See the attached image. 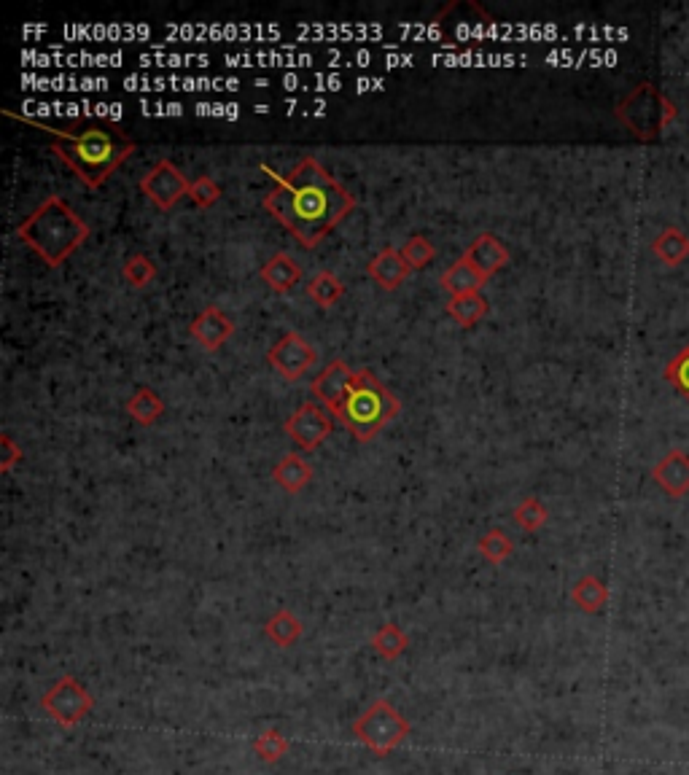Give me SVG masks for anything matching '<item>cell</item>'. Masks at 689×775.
<instances>
[{
  "mask_svg": "<svg viewBox=\"0 0 689 775\" xmlns=\"http://www.w3.org/2000/svg\"><path fill=\"white\" fill-rule=\"evenodd\" d=\"M264 170L278 183L275 192L267 194L264 208L305 248H315L356 208V197L342 183L334 181L332 173L313 157L302 159L286 178L272 173L267 165Z\"/></svg>",
  "mask_w": 689,
  "mask_h": 775,
  "instance_id": "1",
  "label": "cell"
},
{
  "mask_svg": "<svg viewBox=\"0 0 689 775\" xmlns=\"http://www.w3.org/2000/svg\"><path fill=\"white\" fill-rule=\"evenodd\" d=\"M38 130L54 135L52 151L65 165L87 183L89 189H100L124 159L135 151V143L122 132L108 127H84V130H60L49 124L30 122Z\"/></svg>",
  "mask_w": 689,
  "mask_h": 775,
  "instance_id": "2",
  "label": "cell"
},
{
  "mask_svg": "<svg viewBox=\"0 0 689 775\" xmlns=\"http://www.w3.org/2000/svg\"><path fill=\"white\" fill-rule=\"evenodd\" d=\"M17 235L33 248L38 256H44L49 267H60L70 253L76 251L89 237V227L60 197H49L44 205H38L35 213L19 224Z\"/></svg>",
  "mask_w": 689,
  "mask_h": 775,
  "instance_id": "3",
  "label": "cell"
},
{
  "mask_svg": "<svg viewBox=\"0 0 689 775\" xmlns=\"http://www.w3.org/2000/svg\"><path fill=\"white\" fill-rule=\"evenodd\" d=\"M396 415H399V399L369 369L353 372L340 418L353 431V436L369 442Z\"/></svg>",
  "mask_w": 689,
  "mask_h": 775,
  "instance_id": "4",
  "label": "cell"
},
{
  "mask_svg": "<svg viewBox=\"0 0 689 775\" xmlns=\"http://www.w3.org/2000/svg\"><path fill=\"white\" fill-rule=\"evenodd\" d=\"M673 116H676L673 103L652 84H641L617 108V119L641 140H655Z\"/></svg>",
  "mask_w": 689,
  "mask_h": 775,
  "instance_id": "5",
  "label": "cell"
},
{
  "mask_svg": "<svg viewBox=\"0 0 689 775\" xmlns=\"http://www.w3.org/2000/svg\"><path fill=\"white\" fill-rule=\"evenodd\" d=\"M353 732L375 757H388L410 735V722L404 719L393 703L375 700L372 706L353 722Z\"/></svg>",
  "mask_w": 689,
  "mask_h": 775,
  "instance_id": "6",
  "label": "cell"
},
{
  "mask_svg": "<svg viewBox=\"0 0 689 775\" xmlns=\"http://www.w3.org/2000/svg\"><path fill=\"white\" fill-rule=\"evenodd\" d=\"M41 708L52 716L60 727H76L84 716L95 708V697L76 676H62L54 681L52 689L41 697Z\"/></svg>",
  "mask_w": 689,
  "mask_h": 775,
  "instance_id": "7",
  "label": "cell"
},
{
  "mask_svg": "<svg viewBox=\"0 0 689 775\" xmlns=\"http://www.w3.org/2000/svg\"><path fill=\"white\" fill-rule=\"evenodd\" d=\"M140 189H143V194H146L157 208L170 210L184 194H189L192 183L186 181L184 173H181L170 159H159L157 165L143 175Z\"/></svg>",
  "mask_w": 689,
  "mask_h": 775,
  "instance_id": "8",
  "label": "cell"
},
{
  "mask_svg": "<svg viewBox=\"0 0 689 775\" xmlns=\"http://www.w3.org/2000/svg\"><path fill=\"white\" fill-rule=\"evenodd\" d=\"M272 369L283 375L286 380H299L305 375L307 369L315 364V350L313 345L297 334V331H288L286 337H280L275 345L267 353Z\"/></svg>",
  "mask_w": 689,
  "mask_h": 775,
  "instance_id": "9",
  "label": "cell"
},
{
  "mask_svg": "<svg viewBox=\"0 0 689 775\" xmlns=\"http://www.w3.org/2000/svg\"><path fill=\"white\" fill-rule=\"evenodd\" d=\"M286 431L302 450H315L326 436L332 434V420L318 404L307 401L286 420Z\"/></svg>",
  "mask_w": 689,
  "mask_h": 775,
  "instance_id": "10",
  "label": "cell"
},
{
  "mask_svg": "<svg viewBox=\"0 0 689 775\" xmlns=\"http://www.w3.org/2000/svg\"><path fill=\"white\" fill-rule=\"evenodd\" d=\"M350 377H353V372H350L345 361H332L310 385L315 399L321 401L326 410H332L337 418H342V404H345V396H348Z\"/></svg>",
  "mask_w": 689,
  "mask_h": 775,
  "instance_id": "11",
  "label": "cell"
},
{
  "mask_svg": "<svg viewBox=\"0 0 689 775\" xmlns=\"http://www.w3.org/2000/svg\"><path fill=\"white\" fill-rule=\"evenodd\" d=\"M652 477L671 498H681L689 493V455L681 450H671L663 461L652 469Z\"/></svg>",
  "mask_w": 689,
  "mask_h": 775,
  "instance_id": "12",
  "label": "cell"
},
{
  "mask_svg": "<svg viewBox=\"0 0 689 775\" xmlns=\"http://www.w3.org/2000/svg\"><path fill=\"white\" fill-rule=\"evenodd\" d=\"M463 259L488 280L496 270H501L509 262V251L496 235H480L469 245V251L463 253Z\"/></svg>",
  "mask_w": 689,
  "mask_h": 775,
  "instance_id": "13",
  "label": "cell"
},
{
  "mask_svg": "<svg viewBox=\"0 0 689 775\" xmlns=\"http://www.w3.org/2000/svg\"><path fill=\"white\" fill-rule=\"evenodd\" d=\"M410 264L404 262L402 251H393V248H385L369 262L367 272L372 275V280H377V286L385 288V291H393L399 288L404 280L410 278Z\"/></svg>",
  "mask_w": 689,
  "mask_h": 775,
  "instance_id": "14",
  "label": "cell"
},
{
  "mask_svg": "<svg viewBox=\"0 0 689 775\" xmlns=\"http://www.w3.org/2000/svg\"><path fill=\"white\" fill-rule=\"evenodd\" d=\"M232 329H235V323L229 321L219 307H205L192 323V337L205 350H216L232 334Z\"/></svg>",
  "mask_w": 689,
  "mask_h": 775,
  "instance_id": "15",
  "label": "cell"
},
{
  "mask_svg": "<svg viewBox=\"0 0 689 775\" xmlns=\"http://www.w3.org/2000/svg\"><path fill=\"white\" fill-rule=\"evenodd\" d=\"M240 81L232 79H124V89H237Z\"/></svg>",
  "mask_w": 689,
  "mask_h": 775,
  "instance_id": "16",
  "label": "cell"
},
{
  "mask_svg": "<svg viewBox=\"0 0 689 775\" xmlns=\"http://www.w3.org/2000/svg\"><path fill=\"white\" fill-rule=\"evenodd\" d=\"M167 33L175 35H194V38H251V35H270L278 33L270 25H194V27H167Z\"/></svg>",
  "mask_w": 689,
  "mask_h": 775,
  "instance_id": "17",
  "label": "cell"
},
{
  "mask_svg": "<svg viewBox=\"0 0 689 775\" xmlns=\"http://www.w3.org/2000/svg\"><path fill=\"white\" fill-rule=\"evenodd\" d=\"M652 253L665 267H679L689 259V235L679 227H665L652 243Z\"/></svg>",
  "mask_w": 689,
  "mask_h": 775,
  "instance_id": "18",
  "label": "cell"
},
{
  "mask_svg": "<svg viewBox=\"0 0 689 775\" xmlns=\"http://www.w3.org/2000/svg\"><path fill=\"white\" fill-rule=\"evenodd\" d=\"M262 280H267V286L275 288V291H291L302 280V270L288 253H275L270 262L262 267Z\"/></svg>",
  "mask_w": 689,
  "mask_h": 775,
  "instance_id": "19",
  "label": "cell"
},
{
  "mask_svg": "<svg viewBox=\"0 0 689 775\" xmlns=\"http://www.w3.org/2000/svg\"><path fill=\"white\" fill-rule=\"evenodd\" d=\"M264 636L270 638L275 646H280V649H291L302 638V622L288 609H280L267 619Z\"/></svg>",
  "mask_w": 689,
  "mask_h": 775,
  "instance_id": "20",
  "label": "cell"
},
{
  "mask_svg": "<svg viewBox=\"0 0 689 775\" xmlns=\"http://www.w3.org/2000/svg\"><path fill=\"white\" fill-rule=\"evenodd\" d=\"M310 479H313V466L302 461V455H286V458L275 466V482H278L286 493H299Z\"/></svg>",
  "mask_w": 689,
  "mask_h": 775,
  "instance_id": "21",
  "label": "cell"
},
{
  "mask_svg": "<svg viewBox=\"0 0 689 775\" xmlns=\"http://www.w3.org/2000/svg\"><path fill=\"white\" fill-rule=\"evenodd\" d=\"M571 598H574L576 606L585 611V614H598V611H603L606 601H609V590H606V584H603L598 576H582V579L574 584Z\"/></svg>",
  "mask_w": 689,
  "mask_h": 775,
  "instance_id": "22",
  "label": "cell"
},
{
  "mask_svg": "<svg viewBox=\"0 0 689 775\" xmlns=\"http://www.w3.org/2000/svg\"><path fill=\"white\" fill-rule=\"evenodd\" d=\"M485 283L480 272L474 270L466 259H458V262L450 267V270L442 275V288L450 291L453 297H461V294H474L480 291V286Z\"/></svg>",
  "mask_w": 689,
  "mask_h": 775,
  "instance_id": "23",
  "label": "cell"
},
{
  "mask_svg": "<svg viewBox=\"0 0 689 775\" xmlns=\"http://www.w3.org/2000/svg\"><path fill=\"white\" fill-rule=\"evenodd\" d=\"M369 646L375 649L383 660L393 662V660H399L404 652H407V646H410V636L404 633L402 627L399 625H393V622H388V625H383L380 630H377L375 636L369 638Z\"/></svg>",
  "mask_w": 689,
  "mask_h": 775,
  "instance_id": "24",
  "label": "cell"
},
{
  "mask_svg": "<svg viewBox=\"0 0 689 775\" xmlns=\"http://www.w3.org/2000/svg\"><path fill=\"white\" fill-rule=\"evenodd\" d=\"M224 62L229 65H243V68H251V65H288V68H299V65H310L313 57L310 54H278V52H262V54H229L224 57Z\"/></svg>",
  "mask_w": 689,
  "mask_h": 775,
  "instance_id": "25",
  "label": "cell"
},
{
  "mask_svg": "<svg viewBox=\"0 0 689 775\" xmlns=\"http://www.w3.org/2000/svg\"><path fill=\"white\" fill-rule=\"evenodd\" d=\"M447 313L453 315L455 321L461 323V326H471V323L482 321V318L488 315V299L482 297L480 291H474V294H461V297L450 299Z\"/></svg>",
  "mask_w": 689,
  "mask_h": 775,
  "instance_id": "26",
  "label": "cell"
},
{
  "mask_svg": "<svg viewBox=\"0 0 689 775\" xmlns=\"http://www.w3.org/2000/svg\"><path fill=\"white\" fill-rule=\"evenodd\" d=\"M127 412H130L132 418L138 420V423L149 426V423L162 418L165 404H162V399H159L157 393L151 391V388H138V393L127 401Z\"/></svg>",
  "mask_w": 689,
  "mask_h": 775,
  "instance_id": "27",
  "label": "cell"
},
{
  "mask_svg": "<svg viewBox=\"0 0 689 775\" xmlns=\"http://www.w3.org/2000/svg\"><path fill=\"white\" fill-rule=\"evenodd\" d=\"M307 294H310V297H313L321 307H332L340 302V297L345 294V288H342L340 278H337L334 272H318V275L310 280Z\"/></svg>",
  "mask_w": 689,
  "mask_h": 775,
  "instance_id": "28",
  "label": "cell"
},
{
  "mask_svg": "<svg viewBox=\"0 0 689 775\" xmlns=\"http://www.w3.org/2000/svg\"><path fill=\"white\" fill-rule=\"evenodd\" d=\"M253 751H256V757L267 762V765H275L280 759L288 754V741L280 735L278 730H267L262 732L256 743H253Z\"/></svg>",
  "mask_w": 689,
  "mask_h": 775,
  "instance_id": "29",
  "label": "cell"
},
{
  "mask_svg": "<svg viewBox=\"0 0 689 775\" xmlns=\"http://www.w3.org/2000/svg\"><path fill=\"white\" fill-rule=\"evenodd\" d=\"M663 375L665 380L676 388V393H681V396L689 401V345L684 350H679V353L668 361Z\"/></svg>",
  "mask_w": 689,
  "mask_h": 775,
  "instance_id": "30",
  "label": "cell"
},
{
  "mask_svg": "<svg viewBox=\"0 0 689 775\" xmlns=\"http://www.w3.org/2000/svg\"><path fill=\"white\" fill-rule=\"evenodd\" d=\"M547 506L541 504L539 498H525L523 504L515 509V523L525 531H539L541 525L547 523Z\"/></svg>",
  "mask_w": 689,
  "mask_h": 775,
  "instance_id": "31",
  "label": "cell"
},
{
  "mask_svg": "<svg viewBox=\"0 0 689 775\" xmlns=\"http://www.w3.org/2000/svg\"><path fill=\"white\" fill-rule=\"evenodd\" d=\"M477 549H480L482 555H485V560H490V563H504V560L512 555V549L515 547H512V541L506 539V533L490 531L482 536Z\"/></svg>",
  "mask_w": 689,
  "mask_h": 775,
  "instance_id": "32",
  "label": "cell"
},
{
  "mask_svg": "<svg viewBox=\"0 0 689 775\" xmlns=\"http://www.w3.org/2000/svg\"><path fill=\"white\" fill-rule=\"evenodd\" d=\"M140 62L151 68V65H162V68H178V65H208V54H143Z\"/></svg>",
  "mask_w": 689,
  "mask_h": 775,
  "instance_id": "33",
  "label": "cell"
},
{
  "mask_svg": "<svg viewBox=\"0 0 689 775\" xmlns=\"http://www.w3.org/2000/svg\"><path fill=\"white\" fill-rule=\"evenodd\" d=\"M154 275H157V267H154L149 256H143V253L132 256L130 262L124 264V278H127V283L135 288L146 286Z\"/></svg>",
  "mask_w": 689,
  "mask_h": 775,
  "instance_id": "34",
  "label": "cell"
},
{
  "mask_svg": "<svg viewBox=\"0 0 689 775\" xmlns=\"http://www.w3.org/2000/svg\"><path fill=\"white\" fill-rule=\"evenodd\" d=\"M402 256L412 270H420V267H426V264L434 259V245L428 243L426 237H412L410 243L402 248Z\"/></svg>",
  "mask_w": 689,
  "mask_h": 775,
  "instance_id": "35",
  "label": "cell"
},
{
  "mask_svg": "<svg viewBox=\"0 0 689 775\" xmlns=\"http://www.w3.org/2000/svg\"><path fill=\"white\" fill-rule=\"evenodd\" d=\"M27 84H35L33 89H105L108 87V81H100V79H87V81H79V79H41V81H35V79H25Z\"/></svg>",
  "mask_w": 689,
  "mask_h": 775,
  "instance_id": "36",
  "label": "cell"
},
{
  "mask_svg": "<svg viewBox=\"0 0 689 775\" xmlns=\"http://www.w3.org/2000/svg\"><path fill=\"white\" fill-rule=\"evenodd\" d=\"M189 197H192L200 208H208L213 202L221 197V186L219 183H213L208 175H200L197 181L192 183V189H189Z\"/></svg>",
  "mask_w": 689,
  "mask_h": 775,
  "instance_id": "37",
  "label": "cell"
},
{
  "mask_svg": "<svg viewBox=\"0 0 689 775\" xmlns=\"http://www.w3.org/2000/svg\"><path fill=\"white\" fill-rule=\"evenodd\" d=\"M283 84H299V89H307V84H310V81H305V79L299 81V79H291V76H288V79H283ZM313 84H315V89H340L342 79L340 76H315Z\"/></svg>",
  "mask_w": 689,
  "mask_h": 775,
  "instance_id": "38",
  "label": "cell"
},
{
  "mask_svg": "<svg viewBox=\"0 0 689 775\" xmlns=\"http://www.w3.org/2000/svg\"><path fill=\"white\" fill-rule=\"evenodd\" d=\"M194 111L197 114H219V116H229V119H235V116H240V108L237 105H216V103H200V105H194Z\"/></svg>",
  "mask_w": 689,
  "mask_h": 775,
  "instance_id": "39",
  "label": "cell"
},
{
  "mask_svg": "<svg viewBox=\"0 0 689 775\" xmlns=\"http://www.w3.org/2000/svg\"><path fill=\"white\" fill-rule=\"evenodd\" d=\"M143 114H159V116H181L184 114V105L181 103H173V105H162V103H143Z\"/></svg>",
  "mask_w": 689,
  "mask_h": 775,
  "instance_id": "40",
  "label": "cell"
},
{
  "mask_svg": "<svg viewBox=\"0 0 689 775\" xmlns=\"http://www.w3.org/2000/svg\"><path fill=\"white\" fill-rule=\"evenodd\" d=\"M3 447H6V455H3V471H9L11 463L19 458V453H17V447H14V442H11L9 436H3Z\"/></svg>",
  "mask_w": 689,
  "mask_h": 775,
  "instance_id": "41",
  "label": "cell"
},
{
  "mask_svg": "<svg viewBox=\"0 0 689 775\" xmlns=\"http://www.w3.org/2000/svg\"><path fill=\"white\" fill-rule=\"evenodd\" d=\"M364 89H383V79H361L358 92H364Z\"/></svg>",
  "mask_w": 689,
  "mask_h": 775,
  "instance_id": "42",
  "label": "cell"
}]
</instances>
